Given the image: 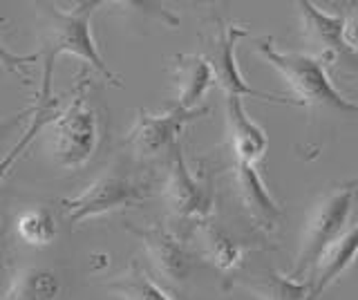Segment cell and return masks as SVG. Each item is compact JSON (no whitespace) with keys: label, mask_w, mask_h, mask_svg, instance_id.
<instances>
[{"label":"cell","mask_w":358,"mask_h":300,"mask_svg":"<svg viewBox=\"0 0 358 300\" xmlns=\"http://www.w3.org/2000/svg\"><path fill=\"white\" fill-rule=\"evenodd\" d=\"M38 59V54H27V57H18V54L9 52L5 48V43L0 41V65L9 72V74H16L20 76V81L29 83V76H27V68L34 65V61Z\"/></svg>","instance_id":"21"},{"label":"cell","mask_w":358,"mask_h":300,"mask_svg":"<svg viewBox=\"0 0 358 300\" xmlns=\"http://www.w3.org/2000/svg\"><path fill=\"white\" fill-rule=\"evenodd\" d=\"M302 16V29L307 41L313 45V57L324 63H345L358 70V57L345 43V16L324 14L313 3H298Z\"/></svg>","instance_id":"9"},{"label":"cell","mask_w":358,"mask_h":300,"mask_svg":"<svg viewBox=\"0 0 358 300\" xmlns=\"http://www.w3.org/2000/svg\"><path fill=\"white\" fill-rule=\"evenodd\" d=\"M233 285L260 300H307L309 296V283H298L291 276H280L273 271L249 278V280H235Z\"/></svg>","instance_id":"16"},{"label":"cell","mask_w":358,"mask_h":300,"mask_svg":"<svg viewBox=\"0 0 358 300\" xmlns=\"http://www.w3.org/2000/svg\"><path fill=\"white\" fill-rule=\"evenodd\" d=\"M206 113H208V108L182 110L175 106L164 115H150V113H145V110H139V117L134 121V126L130 128L126 143L139 159L159 157V155L171 152L175 143H179L177 137L182 135V130L190 121Z\"/></svg>","instance_id":"6"},{"label":"cell","mask_w":358,"mask_h":300,"mask_svg":"<svg viewBox=\"0 0 358 300\" xmlns=\"http://www.w3.org/2000/svg\"><path fill=\"white\" fill-rule=\"evenodd\" d=\"M257 52L268 61V65L282 74L296 106H307L309 110H324V113L358 119V106L345 99L327 76V63L313 54L302 52H280L273 48L271 38L255 43Z\"/></svg>","instance_id":"3"},{"label":"cell","mask_w":358,"mask_h":300,"mask_svg":"<svg viewBox=\"0 0 358 300\" xmlns=\"http://www.w3.org/2000/svg\"><path fill=\"white\" fill-rule=\"evenodd\" d=\"M249 31L238 25H224L222 20L215 23V29L213 34L206 38V48H204V57L213 70V76H215V83L222 87L227 97H260V99H268V101H278V103H289L285 99H278L268 92H260L253 90V87L244 81V76L240 74L238 63H235V45L238 41L244 38Z\"/></svg>","instance_id":"7"},{"label":"cell","mask_w":358,"mask_h":300,"mask_svg":"<svg viewBox=\"0 0 358 300\" xmlns=\"http://www.w3.org/2000/svg\"><path fill=\"white\" fill-rule=\"evenodd\" d=\"M29 115H34V108H27V110H22V113H18L16 117H11V119H7V121H3V124H0V137L3 135H9L11 130H14L22 119L25 117H29Z\"/></svg>","instance_id":"23"},{"label":"cell","mask_w":358,"mask_h":300,"mask_svg":"<svg viewBox=\"0 0 358 300\" xmlns=\"http://www.w3.org/2000/svg\"><path fill=\"white\" fill-rule=\"evenodd\" d=\"M112 294H117L121 300H173L164 289L152 283L137 264H130L126 273L117 276L115 280L108 285Z\"/></svg>","instance_id":"20"},{"label":"cell","mask_w":358,"mask_h":300,"mask_svg":"<svg viewBox=\"0 0 358 300\" xmlns=\"http://www.w3.org/2000/svg\"><path fill=\"white\" fill-rule=\"evenodd\" d=\"M90 76L78 79L72 99L65 108L56 110L54 119L45 126V139L56 166L78 171L94 157L101 141V117L87 99Z\"/></svg>","instance_id":"2"},{"label":"cell","mask_w":358,"mask_h":300,"mask_svg":"<svg viewBox=\"0 0 358 300\" xmlns=\"http://www.w3.org/2000/svg\"><path fill=\"white\" fill-rule=\"evenodd\" d=\"M173 76L179 85L175 108L197 110V103L215 83L208 61L201 54H177L173 59Z\"/></svg>","instance_id":"15"},{"label":"cell","mask_w":358,"mask_h":300,"mask_svg":"<svg viewBox=\"0 0 358 300\" xmlns=\"http://www.w3.org/2000/svg\"><path fill=\"white\" fill-rule=\"evenodd\" d=\"M103 3L99 0H85L70 9H61L56 5L45 7V23L41 29V52L38 59L43 61V76H41V90H38V103L54 101L52 94V76L54 65L61 54H72V57L83 59L90 68L99 72L106 81L121 87V81L117 74H112L106 61L101 59L99 48L92 38V29H90V18H92L94 9H99Z\"/></svg>","instance_id":"1"},{"label":"cell","mask_w":358,"mask_h":300,"mask_svg":"<svg viewBox=\"0 0 358 300\" xmlns=\"http://www.w3.org/2000/svg\"><path fill=\"white\" fill-rule=\"evenodd\" d=\"M150 182L130 175L121 169H110L85 186L74 197L61 199V213L67 224H81L85 220L115 213L121 208H134L150 197Z\"/></svg>","instance_id":"5"},{"label":"cell","mask_w":358,"mask_h":300,"mask_svg":"<svg viewBox=\"0 0 358 300\" xmlns=\"http://www.w3.org/2000/svg\"><path fill=\"white\" fill-rule=\"evenodd\" d=\"M3 300H70V285L54 266H20L14 273Z\"/></svg>","instance_id":"11"},{"label":"cell","mask_w":358,"mask_h":300,"mask_svg":"<svg viewBox=\"0 0 358 300\" xmlns=\"http://www.w3.org/2000/svg\"><path fill=\"white\" fill-rule=\"evenodd\" d=\"M199 233H201V244H204L208 260L215 264L217 269L229 271L242 260V244L235 242L231 236H227L220 227L210 224V222H201Z\"/></svg>","instance_id":"18"},{"label":"cell","mask_w":358,"mask_h":300,"mask_svg":"<svg viewBox=\"0 0 358 300\" xmlns=\"http://www.w3.org/2000/svg\"><path fill=\"white\" fill-rule=\"evenodd\" d=\"M5 227H3V217H0V269H3V260H5V255H7V249H5Z\"/></svg>","instance_id":"24"},{"label":"cell","mask_w":358,"mask_h":300,"mask_svg":"<svg viewBox=\"0 0 358 300\" xmlns=\"http://www.w3.org/2000/svg\"><path fill=\"white\" fill-rule=\"evenodd\" d=\"M164 199L168 210L177 220H193L197 224L206 222L213 208V197L204 182H199L188 171L182 146L175 143L168 152V175L164 184Z\"/></svg>","instance_id":"8"},{"label":"cell","mask_w":358,"mask_h":300,"mask_svg":"<svg viewBox=\"0 0 358 300\" xmlns=\"http://www.w3.org/2000/svg\"><path fill=\"white\" fill-rule=\"evenodd\" d=\"M56 110H59V97L54 99V101H48V103H36L34 106V115H31V121L29 126L25 128V132L18 137V141L11 146V150L5 155L3 159H0V182L5 180V177L9 175V171L14 169V164L22 157V152H25L29 148V143L36 139L41 132L45 130V126L50 124V121L54 119Z\"/></svg>","instance_id":"17"},{"label":"cell","mask_w":358,"mask_h":300,"mask_svg":"<svg viewBox=\"0 0 358 300\" xmlns=\"http://www.w3.org/2000/svg\"><path fill=\"white\" fill-rule=\"evenodd\" d=\"M16 233L29 247H48L59 233V224L50 208H27L16 220Z\"/></svg>","instance_id":"19"},{"label":"cell","mask_w":358,"mask_h":300,"mask_svg":"<svg viewBox=\"0 0 358 300\" xmlns=\"http://www.w3.org/2000/svg\"><path fill=\"white\" fill-rule=\"evenodd\" d=\"M227 117H229V139L235 152V162L255 166L262 157L268 139L266 132L249 119L240 97H227Z\"/></svg>","instance_id":"13"},{"label":"cell","mask_w":358,"mask_h":300,"mask_svg":"<svg viewBox=\"0 0 358 300\" xmlns=\"http://www.w3.org/2000/svg\"><path fill=\"white\" fill-rule=\"evenodd\" d=\"M356 255H358V222L352 229H347L343 236L320 255L318 264L313 266V271H311L307 300H318L324 294V289L331 287L354 264Z\"/></svg>","instance_id":"12"},{"label":"cell","mask_w":358,"mask_h":300,"mask_svg":"<svg viewBox=\"0 0 358 300\" xmlns=\"http://www.w3.org/2000/svg\"><path fill=\"white\" fill-rule=\"evenodd\" d=\"M235 186L242 199V206L257 227L262 229H273L280 220V206L266 191L262 177L257 175L255 166L238 164L235 166Z\"/></svg>","instance_id":"14"},{"label":"cell","mask_w":358,"mask_h":300,"mask_svg":"<svg viewBox=\"0 0 358 300\" xmlns=\"http://www.w3.org/2000/svg\"><path fill=\"white\" fill-rule=\"evenodd\" d=\"M345 43L358 57V12H350L345 16Z\"/></svg>","instance_id":"22"},{"label":"cell","mask_w":358,"mask_h":300,"mask_svg":"<svg viewBox=\"0 0 358 300\" xmlns=\"http://www.w3.org/2000/svg\"><path fill=\"white\" fill-rule=\"evenodd\" d=\"M356 197H358V175L354 180L331 188V191L311 208L305 231H302L298 260H296L294 271H291L294 280L302 278L307 271H313V266L318 264L320 255L345 233V224L352 215Z\"/></svg>","instance_id":"4"},{"label":"cell","mask_w":358,"mask_h":300,"mask_svg":"<svg viewBox=\"0 0 358 300\" xmlns=\"http://www.w3.org/2000/svg\"><path fill=\"white\" fill-rule=\"evenodd\" d=\"M143 244L148 260L152 264V271L168 285H182L188 280L190 269H193V258H190L184 242L179 240L173 231H168L159 224L152 227H128Z\"/></svg>","instance_id":"10"}]
</instances>
